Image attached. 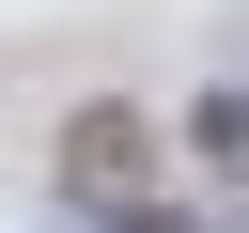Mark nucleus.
<instances>
[{
  "mask_svg": "<svg viewBox=\"0 0 249 233\" xmlns=\"http://www.w3.org/2000/svg\"><path fill=\"white\" fill-rule=\"evenodd\" d=\"M140 171H156V124L140 109H78L62 124V202H140Z\"/></svg>",
  "mask_w": 249,
  "mask_h": 233,
  "instance_id": "nucleus-1",
  "label": "nucleus"
},
{
  "mask_svg": "<svg viewBox=\"0 0 249 233\" xmlns=\"http://www.w3.org/2000/svg\"><path fill=\"white\" fill-rule=\"evenodd\" d=\"M93 233H218V217H171V202H93Z\"/></svg>",
  "mask_w": 249,
  "mask_h": 233,
  "instance_id": "nucleus-2",
  "label": "nucleus"
}]
</instances>
